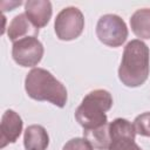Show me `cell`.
Segmentation results:
<instances>
[{
	"mask_svg": "<svg viewBox=\"0 0 150 150\" xmlns=\"http://www.w3.org/2000/svg\"><path fill=\"white\" fill-rule=\"evenodd\" d=\"M150 52L149 47L139 39L129 41L123 50L118 68L120 81L129 88L142 86L149 77Z\"/></svg>",
	"mask_w": 150,
	"mask_h": 150,
	"instance_id": "cell-1",
	"label": "cell"
},
{
	"mask_svg": "<svg viewBox=\"0 0 150 150\" xmlns=\"http://www.w3.org/2000/svg\"><path fill=\"white\" fill-rule=\"evenodd\" d=\"M25 90L30 98L47 101L59 108H63L68 100L66 87L43 68H33L26 75Z\"/></svg>",
	"mask_w": 150,
	"mask_h": 150,
	"instance_id": "cell-2",
	"label": "cell"
},
{
	"mask_svg": "<svg viewBox=\"0 0 150 150\" xmlns=\"http://www.w3.org/2000/svg\"><path fill=\"white\" fill-rule=\"evenodd\" d=\"M112 107V96L105 89L88 93L75 111V118L83 130L95 129L108 123L105 112Z\"/></svg>",
	"mask_w": 150,
	"mask_h": 150,
	"instance_id": "cell-3",
	"label": "cell"
},
{
	"mask_svg": "<svg viewBox=\"0 0 150 150\" xmlns=\"http://www.w3.org/2000/svg\"><path fill=\"white\" fill-rule=\"evenodd\" d=\"M129 32L124 20L116 14H104L97 21L96 36L105 46L112 48L122 46Z\"/></svg>",
	"mask_w": 150,
	"mask_h": 150,
	"instance_id": "cell-4",
	"label": "cell"
},
{
	"mask_svg": "<svg viewBox=\"0 0 150 150\" xmlns=\"http://www.w3.org/2000/svg\"><path fill=\"white\" fill-rule=\"evenodd\" d=\"M84 28V16L82 12L74 6L66 7L56 15L54 22L55 34L59 40L71 41L77 39Z\"/></svg>",
	"mask_w": 150,
	"mask_h": 150,
	"instance_id": "cell-5",
	"label": "cell"
},
{
	"mask_svg": "<svg viewBox=\"0 0 150 150\" xmlns=\"http://www.w3.org/2000/svg\"><path fill=\"white\" fill-rule=\"evenodd\" d=\"M43 45L35 36H27L13 42L12 57L21 67H34L43 56Z\"/></svg>",
	"mask_w": 150,
	"mask_h": 150,
	"instance_id": "cell-6",
	"label": "cell"
},
{
	"mask_svg": "<svg viewBox=\"0 0 150 150\" xmlns=\"http://www.w3.org/2000/svg\"><path fill=\"white\" fill-rule=\"evenodd\" d=\"M23 122L18 112L8 109L4 112L0 122V148L16 142L22 131Z\"/></svg>",
	"mask_w": 150,
	"mask_h": 150,
	"instance_id": "cell-7",
	"label": "cell"
},
{
	"mask_svg": "<svg viewBox=\"0 0 150 150\" xmlns=\"http://www.w3.org/2000/svg\"><path fill=\"white\" fill-rule=\"evenodd\" d=\"M25 14L38 29L42 28L52 18V4L48 0H28L25 2Z\"/></svg>",
	"mask_w": 150,
	"mask_h": 150,
	"instance_id": "cell-8",
	"label": "cell"
},
{
	"mask_svg": "<svg viewBox=\"0 0 150 150\" xmlns=\"http://www.w3.org/2000/svg\"><path fill=\"white\" fill-rule=\"evenodd\" d=\"M39 29L29 21L25 13L15 15L7 27V36L11 41L15 42L27 36H38Z\"/></svg>",
	"mask_w": 150,
	"mask_h": 150,
	"instance_id": "cell-9",
	"label": "cell"
},
{
	"mask_svg": "<svg viewBox=\"0 0 150 150\" xmlns=\"http://www.w3.org/2000/svg\"><path fill=\"white\" fill-rule=\"evenodd\" d=\"M49 144L47 130L40 124L28 125L23 134V145L26 150H46Z\"/></svg>",
	"mask_w": 150,
	"mask_h": 150,
	"instance_id": "cell-10",
	"label": "cell"
},
{
	"mask_svg": "<svg viewBox=\"0 0 150 150\" xmlns=\"http://www.w3.org/2000/svg\"><path fill=\"white\" fill-rule=\"evenodd\" d=\"M132 33L143 40L150 39V8H141L130 16Z\"/></svg>",
	"mask_w": 150,
	"mask_h": 150,
	"instance_id": "cell-11",
	"label": "cell"
},
{
	"mask_svg": "<svg viewBox=\"0 0 150 150\" xmlns=\"http://www.w3.org/2000/svg\"><path fill=\"white\" fill-rule=\"evenodd\" d=\"M83 138H86L96 150H108L110 145L109 123L95 129L83 130Z\"/></svg>",
	"mask_w": 150,
	"mask_h": 150,
	"instance_id": "cell-12",
	"label": "cell"
},
{
	"mask_svg": "<svg viewBox=\"0 0 150 150\" xmlns=\"http://www.w3.org/2000/svg\"><path fill=\"white\" fill-rule=\"evenodd\" d=\"M110 141L116 137H136V131L134 124L125 118H115L109 123Z\"/></svg>",
	"mask_w": 150,
	"mask_h": 150,
	"instance_id": "cell-13",
	"label": "cell"
},
{
	"mask_svg": "<svg viewBox=\"0 0 150 150\" xmlns=\"http://www.w3.org/2000/svg\"><path fill=\"white\" fill-rule=\"evenodd\" d=\"M108 150H142L132 137H116L111 138Z\"/></svg>",
	"mask_w": 150,
	"mask_h": 150,
	"instance_id": "cell-14",
	"label": "cell"
},
{
	"mask_svg": "<svg viewBox=\"0 0 150 150\" xmlns=\"http://www.w3.org/2000/svg\"><path fill=\"white\" fill-rule=\"evenodd\" d=\"M134 128L136 134L144 137H150V111L138 115L134 120Z\"/></svg>",
	"mask_w": 150,
	"mask_h": 150,
	"instance_id": "cell-15",
	"label": "cell"
},
{
	"mask_svg": "<svg viewBox=\"0 0 150 150\" xmlns=\"http://www.w3.org/2000/svg\"><path fill=\"white\" fill-rule=\"evenodd\" d=\"M62 150H94V148L86 138L76 137V138L69 139L63 145Z\"/></svg>",
	"mask_w": 150,
	"mask_h": 150,
	"instance_id": "cell-16",
	"label": "cell"
}]
</instances>
